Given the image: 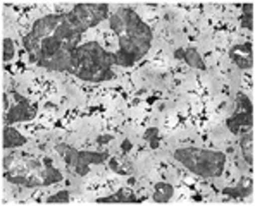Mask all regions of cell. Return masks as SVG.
Listing matches in <instances>:
<instances>
[{
  "label": "cell",
  "mask_w": 255,
  "mask_h": 206,
  "mask_svg": "<svg viewBox=\"0 0 255 206\" xmlns=\"http://www.w3.org/2000/svg\"><path fill=\"white\" fill-rule=\"evenodd\" d=\"M10 96L14 98V103L9 105L3 115V122L5 126H10L14 122H26L33 121L36 117V105H33L28 98H24L17 91H9Z\"/></svg>",
  "instance_id": "5"
},
{
  "label": "cell",
  "mask_w": 255,
  "mask_h": 206,
  "mask_svg": "<svg viewBox=\"0 0 255 206\" xmlns=\"http://www.w3.org/2000/svg\"><path fill=\"white\" fill-rule=\"evenodd\" d=\"M240 149H242L245 162L254 167V131L243 133L242 139H240Z\"/></svg>",
  "instance_id": "12"
},
{
  "label": "cell",
  "mask_w": 255,
  "mask_h": 206,
  "mask_svg": "<svg viewBox=\"0 0 255 206\" xmlns=\"http://www.w3.org/2000/svg\"><path fill=\"white\" fill-rule=\"evenodd\" d=\"M28 143L24 136L19 133L17 129L10 126H3V133H2V148L3 149H12V148H19V146Z\"/></svg>",
  "instance_id": "9"
},
{
  "label": "cell",
  "mask_w": 255,
  "mask_h": 206,
  "mask_svg": "<svg viewBox=\"0 0 255 206\" xmlns=\"http://www.w3.org/2000/svg\"><path fill=\"white\" fill-rule=\"evenodd\" d=\"M174 59L186 62L190 67H195V69H200V70L207 69V67H205V64H204V59H202V55H200V52H198L197 48H193V47L176 48Z\"/></svg>",
  "instance_id": "7"
},
{
  "label": "cell",
  "mask_w": 255,
  "mask_h": 206,
  "mask_svg": "<svg viewBox=\"0 0 255 206\" xmlns=\"http://www.w3.org/2000/svg\"><path fill=\"white\" fill-rule=\"evenodd\" d=\"M131 146H133V144H131V141L129 139H125V143H123V151H129V149H131Z\"/></svg>",
  "instance_id": "20"
},
{
  "label": "cell",
  "mask_w": 255,
  "mask_h": 206,
  "mask_svg": "<svg viewBox=\"0 0 255 206\" xmlns=\"http://www.w3.org/2000/svg\"><path fill=\"white\" fill-rule=\"evenodd\" d=\"M145 139L150 141V146H152V148H157V146H159V131L148 129V133H145Z\"/></svg>",
  "instance_id": "18"
},
{
  "label": "cell",
  "mask_w": 255,
  "mask_h": 206,
  "mask_svg": "<svg viewBox=\"0 0 255 206\" xmlns=\"http://www.w3.org/2000/svg\"><path fill=\"white\" fill-rule=\"evenodd\" d=\"M55 151L64 158L67 167L74 170L76 175H86L90 172V165H100L109 158L107 153H95V151H80L69 144H57Z\"/></svg>",
  "instance_id": "3"
},
{
  "label": "cell",
  "mask_w": 255,
  "mask_h": 206,
  "mask_svg": "<svg viewBox=\"0 0 255 206\" xmlns=\"http://www.w3.org/2000/svg\"><path fill=\"white\" fill-rule=\"evenodd\" d=\"M2 61L3 62H10L16 55V43L12 38H3L2 41Z\"/></svg>",
  "instance_id": "15"
},
{
  "label": "cell",
  "mask_w": 255,
  "mask_h": 206,
  "mask_svg": "<svg viewBox=\"0 0 255 206\" xmlns=\"http://www.w3.org/2000/svg\"><path fill=\"white\" fill-rule=\"evenodd\" d=\"M172 158L181 163L191 174L200 175V177H219L226 165L224 153L214 151V149L193 148V146L176 149L172 153Z\"/></svg>",
  "instance_id": "2"
},
{
  "label": "cell",
  "mask_w": 255,
  "mask_h": 206,
  "mask_svg": "<svg viewBox=\"0 0 255 206\" xmlns=\"http://www.w3.org/2000/svg\"><path fill=\"white\" fill-rule=\"evenodd\" d=\"M111 29L118 35L119 50L116 52V66L131 67L143 59L150 50L153 35L150 26L131 7H119L111 16Z\"/></svg>",
  "instance_id": "1"
},
{
  "label": "cell",
  "mask_w": 255,
  "mask_h": 206,
  "mask_svg": "<svg viewBox=\"0 0 255 206\" xmlns=\"http://www.w3.org/2000/svg\"><path fill=\"white\" fill-rule=\"evenodd\" d=\"M254 193V179L250 177H242L240 182L233 187H224L223 194L230 196L231 200H243V198L250 196Z\"/></svg>",
  "instance_id": "8"
},
{
  "label": "cell",
  "mask_w": 255,
  "mask_h": 206,
  "mask_svg": "<svg viewBox=\"0 0 255 206\" xmlns=\"http://www.w3.org/2000/svg\"><path fill=\"white\" fill-rule=\"evenodd\" d=\"M99 144H104V143H109V141H112V136L111 134H107V136H99Z\"/></svg>",
  "instance_id": "19"
},
{
  "label": "cell",
  "mask_w": 255,
  "mask_h": 206,
  "mask_svg": "<svg viewBox=\"0 0 255 206\" xmlns=\"http://www.w3.org/2000/svg\"><path fill=\"white\" fill-rule=\"evenodd\" d=\"M226 126L233 134H243L254 129V105L245 93H236V110L226 119Z\"/></svg>",
  "instance_id": "4"
},
{
  "label": "cell",
  "mask_w": 255,
  "mask_h": 206,
  "mask_svg": "<svg viewBox=\"0 0 255 206\" xmlns=\"http://www.w3.org/2000/svg\"><path fill=\"white\" fill-rule=\"evenodd\" d=\"M174 196V186L169 182H157L153 186V201L155 203H169V200Z\"/></svg>",
  "instance_id": "11"
},
{
  "label": "cell",
  "mask_w": 255,
  "mask_h": 206,
  "mask_svg": "<svg viewBox=\"0 0 255 206\" xmlns=\"http://www.w3.org/2000/svg\"><path fill=\"white\" fill-rule=\"evenodd\" d=\"M109 165H111L112 170L118 172V174H121V175H129L131 174L129 165L123 163L121 160H118V158H111V160H109Z\"/></svg>",
  "instance_id": "16"
},
{
  "label": "cell",
  "mask_w": 255,
  "mask_h": 206,
  "mask_svg": "<svg viewBox=\"0 0 255 206\" xmlns=\"http://www.w3.org/2000/svg\"><path fill=\"white\" fill-rule=\"evenodd\" d=\"M230 57L235 62V66H238L240 69L249 70L254 67V47L252 43H243L236 45L230 50Z\"/></svg>",
  "instance_id": "6"
},
{
  "label": "cell",
  "mask_w": 255,
  "mask_h": 206,
  "mask_svg": "<svg viewBox=\"0 0 255 206\" xmlns=\"http://www.w3.org/2000/svg\"><path fill=\"white\" fill-rule=\"evenodd\" d=\"M43 165H45V172H43V186H50L54 182H61L62 181V174L59 172V168H55L52 165V160L48 156L43 158Z\"/></svg>",
  "instance_id": "13"
},
{
  "label": "cell",
  "mask_w": 255,
  "mask_h": 206,
  "mask_svg": "<svg viewBox=\"0 0 255 206\" xmlns=\"http://www.w3.org/2000/svg\"><path fill=\"white\" fill-rule=\"evenodd\" d=\"M69 198H71V194H69V191H61V193H57V194H54V196H50L48 200H45V203H48V205H59V203H69Z\"/></svg>",
  "instance_id": "17"
},
{
  "label": "cell",
  "mask_w": 255,
  "mask_h": 206,
  "mask_svg": "<svg viewBox=\"0 0 255 206\" xmlns=\"http://www.w3.org/2000/svg\"><path fill=\"white\" fill-rule=\"evenodd\" d=\"M141 200H136V196H134V193L129 189V187H119L118 191H116L114 194H111V196L107 198H100V200H97V203H140Z\"/></svg>",
  "instance_id": "10"
},
{
  "label": "cell",
  "mask_w": 255,
  "mask_h": 206,
  "mask_svg": "<svg viewBox=\"0 0 255 206\" xmlns=\"http://www.w3.org/2000/svg\"><path fill=\"white\" fill-rule=\"evenodd\" d=\"M242 10H243V14H242V17H240L242 28L252 31L254 29V5L252 3H245V5H242Z\"/></svg>",
  "instance_id": "14"
}]
</instances>
